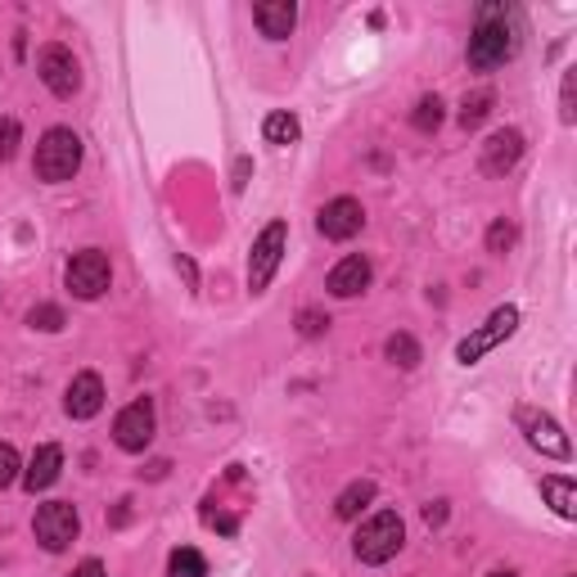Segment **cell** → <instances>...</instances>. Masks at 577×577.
I'll return each instance as SVG.
<instances>
[{"mask_svg": "<svg viewBox=\"0 0 577 577\" xmlns=\"http://www.w3.org/2000/svg\"><path fill=\"white\" fill-rule=\"evenodd\" d=\"M519 50V14L510 6H483L469 32V63L474 68H500L505 59H515Z\"/></svg>", "mask_w": 577, "mask_h": 577, "instance_id": "obj_1", "label": "cell"}, {"mask_svg": "<svg viewBox=\"0 0 577 577\" xmlns=\"http://www.w3.org/2000/svg\"><path fill=\"white\" fill-rule=\"evenodd\" d=\"M32 168L50 185L72 181V176H78V168H82V135L72 131V126H50L41 135V144H37V163Z\"/></svg>", "mask_w": 577, "mask_h": 577, "instance_id": "obj_2", "label": "cell"}, {"mask_svg": "<svg viewBox=\"0 0 577 577\" xmlns=\"http://www.w3.org/2000/svg\"><path fill=\"white\" fill-rule=\"evenodd\" d=\"M402 546H406V524H402L397 510L371 515L366 524L356 528V537H352V555H356L361 564H388Z\"/></svg>", "mask_w": 577, "mask_h": 577, "instance_id": "obj_3", "label": "cell"}, {"mask_svg": "<svg viewBox=\"0 0 577 577\" xmlns=\"http://www.w3.org/2000/svg\"><path fill=\"white\" fill-rule=\"evenodd\" d=\"M519 330V307L515 303H505V307H496L469 338H460L456 343V361H460V366H478V361L492 352V347H500L505 338H510Z\"/></svg>", "mask_w": 577, "mask_h": 577, "instance_id": "obj_4", "label": "cell"}, {"mask_svg": "<svg viewBox=\"0 0 577 577\" xmlns=\"http://www.w3.org/2000/svg\"><path fill=\"white\" fill-rule=\"evenodd\" d=\"M113 280V266H109V253L104 249H82V253H72L68 271H63V284L72 288V298H82V303H95L104 288Z\"/></svg>", "mask_w": 577, "mask_h": 577, "instance_id": "obj_5", "label": "cell"}, {"mask_svg": "<svg viewBox=\"0 0 577 577\" xmlns=\"http://www.w3.org/2000/svg\"><path fill=\"white\" fill-rule=\"evenodd\" d=\"M284 249H288V222H280V216H275V222L249 249V288H253V294H266V284H271Z\"/></svg>", "mask_w": 577, "mask_h": 577, "instance_id": "obj_6", "label": "cell"}, {"mask_svg": "<svg viewBox=\"0 0 577 577\" xmlns=\"http://www.w3.org/2000/svg\"><path fill=\"white\" fill-rule=\"evenodd\" d=\"M32 533H37V541L50 555H59V550H68L72 541H78L82 519H78V510H72L68 500H45L41 510H37V519H32Z\"/></svg>", "mask_w": 577, "mask_h": 577, "instance_id": "obj_7", "label": "cell"}, {"mask_svg": "<svg viewBox=\"0 0 577 577\" xmlns=\"http://www.w3.org/2000/svg\"><path fill=\"white\" fill-rule=\"evenodd\" d=\"M154 428H159V419H154V397H135V402L122 406L118 419H113V443H118L122 452L140 456L144 447L154 443Z\"/></svg>", "mask_w": 577, "mask_h": 577, "instance_id": "obj_8", "label": "cell"}, {"mask_svg": "<svg viewBox=\"0 0 577 577\" xmlns=\"http://www.w3.org/2000/svg\"><path fill=\"white\" fill-rule=\"evenodd\" d=\"M37 72H41V82L50 87V95H59V100H72V95L82 91V63H78V54H72L68 45H59V41L41 50Z\"/></svg>", "mask_w": 577, "mask_h": 577, "instance_id": "obj_9", "label": "cell"}, {"mask_svg": "<svg viewBox=\"0 0 577 577\" xmlns=\"http://www.w3.org/2000/svg\"><path fill=\"white\" fill-rule=\"evenodd\" d=\"M519 424H524V438L541 456H555V460L573 456V443H568V433L555 424V415H546V411H519Z\"/></svg>", "mask_w": 577, "mask_h": 577, "instance_id": "obj_10", "label": "cell"}, {"mask_svg": "<svg viewBox=\"0 0 577 577\" xmlns=\"http://www.w3.org/2000/svg\"><path fill=\"white\" fill-rule=\"evenodd\" d=\"M361 226H366V207H361L356 199H330L325 207H321V216H316V231L325 235V240H352V235H361Z\"/></svg>", "mask_w": 577, "mask_h": 577, "instance_id": "obj_11", "label": "cell"}, {"mask_svg": "<svg viewBox=\"0 0 577 577\" xmlns=\"http://www.w3.org/2000/svg\"><path fill=\"white\" fill-rule=\"evenodd\" d=\"M524 159V131H515V126H500V131H492L487 140H483V172L487 176H505L515 163Z\"/></svg>", "mask_w": 577, "mask_h": 577, "instance_id": "obj_12", "label": "cell"}, {"mask_svg": "<svg viewBox=\"0 0 577 577\" xmlns=\"http://www.w3.org/2000/svg\"><path fill=\"white\" fill-rule=\"evenodd\" d=\"M63 411L72 419H91L104 411V379L95 371H82V375H72L68 393H63Z\"/></svg>", "mask_w": 577, "mask_h": 577, "instance_id": "obj_13", "label": "cell"}, {"mask_svg": "<svg viewBox=\"0 0 577 577\" xmlns=\"http://www.w3.org/2000/svg\"><path fill=\"white\" fill-rule=\"evenodd\" d=\"M371 257H361V253H352V257H343L330 275H325V288L334 298H356V294H366L371 288Z\"/></svg>", "mask_w": 577, "mask_h": 577, "instance_id": "obj_14", "label": "cell"}, {"mask_svg": "<svg viewBox=\"0 0 577 577\" xmlns=\"http://www.w3.org/2000/svg\"><path fill=\"white\" fill-rule=\"evenodd\" d=\"M253 23L262 28L266 41H284L298 23V6L294 0H266V6H253Z\"/></svg>", "mask_w": 577, "mask_h": 577, "instance_id": "obj_15", "label": "cell"}, {"mask_svg": "<svg viewBox=\"0 0 577 577\" xmlns=\"http://www.w3.org/2000/svg\"><path fill=\"white\" fill-rule=\"evenodd\" d=\"M59 469H63V452H59L54 443H45V447H37V452H32V460H28V469H23L19 478H23V487H28L32 496H37V492L54 487Z\"/></svg>", "mask_w": 577, "mask_h": 577, "instance_id": "obj_16", "label": "cell"}, {"mask_svg": "<svg viewBox=\"0 0 577 577\" xmlns=\"http://www.w3.org/2000/svg\"><path fill=\"white\" fill-rule=\"evenodd\" d=\"M541 496L550 500V510L559 519H577V483L564 478V474H546L541 478Z\"/></svg>", "mask_w": 577, "mask_h": 577, "instance_id": "obj_17", "label": "cell"}, {"mask_svg": "<svg viewBox=\"0 0 577 577\" xmlns=\"http://www.w3.org/2000/svg\"><path fill=\"white\" fill-rule=\"evenodd\" d=\"M375 500V483L371 478H356V483H347L343 492H338V500H334V515L338 519H356L366 505Z\"/></svg>", "mask_w": 577, "mask_h": 577, "instance_id": "obj_18", "label": "cell"}, {"mask_svg": "<svg viewBox=\"0 0 577 577\" xmlns=\"http://www.w3.org/2000/svg\"><path fill=\"white\" fill-rule=\"evenodd\" d=\"M262 135L271 140V144H294L298 135H303V126H298V118L294 113H266V122H262Z\"/></svg>", "mask_w": 577, "mask_h": 577, "instance_id": "obj_19", "label": "cell"}, {"mask_svg": "<svg viewBox=\"0 0 577 577\" xmlns=\"http://www.w3.org/2000/svg\"><path fill=\"white\" fill-rule=\"evenodd\" d=\"M384 356L393 361V366H402V371H415V366H419V343H415L411 334H388Z\"/></svg>", "mask_w": 577, "mask_h": 577, "instance_id": "obj_20", "label": "cell"}, {"mask_svg": "<svg viewBox=\"0 0 577 577\" xmlns=\"http://www.w3.org/2000/svg\"><path fill=\"white\" fill-rule=\"evenodd\" d=\"M443 118H447V113H443V100H438V95H424V100L415 104V113H411V126H415L419 135H433V131L443 126Z\"/></svg>", "mask_w": 577, "mask_h": 577, "instance_id": "obj_21", "label": "cell"}, {"mask_svg": "<svg viewBox=\"0 0 577 577\" xmlns=\"http://www.w3.org/2000/svg\"><path fill=\"white\" fill-rule=\"evenodd\" d=\"M168 577H207V559H203L194 546H181V550H172V559H168Z\"/></svg>", "mask_w": 577, "mask_h": 577, "instance_id": "obj_22", "label": "cell"}, {"mask_svg": "<svg viewBox=\"0 0 577 577\" xmlns=\"http://www.w3.org/2000/svg\"><path fill=\"white\" fill-rule=\"evenodd\" d=\"M492 104H496V95L483 87V91H474V95H465V104H460V126L469 131V126H478L487 113H492Z\"/></svg>", "mask_w": 577, "mask_h": 577, "instance_id": "obj_23", "label": "cell"}, {"mask_svg": "<svg viewBox=\"0 0 577 577\" xmlns=\"http://www.w3.org/2000/svg\"><path fill=\"white\" fill-rule=\"evenodd\" d=\"M28 325L41 330V334H59L68 321H63V307H54V303H37V307L28 312Z\"/></svg>", "mask_w": 577, "mask_h": 577, "instance_id": "obj_24", "label": "cell"}, {"mask_svg": "<svg viewBox=\"0 0 577 577\" xmlns=\"http://www.w3.org/2000/svg\"><path fill=\"white\" fill-rule=\"evenodd\" d=\"M19 122L14 118H0V163H10L14 154H19Z\"/></svg>", "mask_w": 577, "mask_h": 577, "instance_id": "obj_25", "label": "cell"}, {"mask_svg": "<svg viewBox=\"0 0 577 577\" xmlns=\"http://www.w3.org/2000/svg\"><path fill=\"white\" fill-rule=\"evenodd\" d=\"M19 469H23V465H19V452H14L10 443H0V492H6V487L19 478Z\"/></svg>", "mask_w": 577, "mask_h": 577, "instance_id": "obj_26", "label": "cell"}, {"mask_svg": "<svg viewBox=\"0 0 577 577\" xmlns=\"http://www.w3.org/2000/svg\"><path fill=\"white\" fill-rule=\"evenodd\" d=\"M515 240H519V231H515L510 222H496V226L487 231V249H492V253H505V249H510Z\"/></svg>", "mask_w": 577, "mask_h": 577, "instance_id": "obj_27", "label": "cell"}, {"mask_svg": "<svg viewBox=\"0 0 577 577\" xmlns=\"http://www.w3.org/2000/svg\"><path fill=\"white\" fill-rule=\"evenodd\" d=\"M298 330H303L307 338H316V334H325V330H330V316H321V312H312V307H307V312L298 316Z\"/></svg>", "mask_w": 577, "mask_h": 577, "instance_id": "obj_28", "label": "cell"}, {"mask_svg": "<svg viewBox=\"0 0 577 577\" xmlns=\"http://www.w3.org/2000/svg\"><path fill=\"white\" fill-rule=\"evenodd\" d=\"M573 91H577V78L568 72V78H564V95H559V118H564V122L577 118V109H573Z\"/></svg>", "mask_w": 577, "mask_h": 577, "instance_id": "obj_29", "label": "cell"}, {"mask_svg": "<svg viewBox=\"0 0 577 577\" xmlns=\"http://www.w3.org/2000/svg\"><path fill=\"white\" fill-rule=\"evenodd\" d=\"M447 519V500H433V505H424V524L428 528H438Z\"/></svg>", "mask_w": 577, "mask_h": 577, "instance_id": "obj_30", "label": "cell"}, {"mask_svg": "<svg viewBox=\"0 0 577 577\" xmlns=\"http://www.w3.org/2000/svg\"><path fill=\"white\" fill-rule=\"evenodd\" d=\"M68 577H109V573H104V564H100V559H82L78 568L68 573Z\"/></svg>", "mask_w": 577, "mask_h": 577, "instance_id": "obj_31", "label": "cell"}, {"mask_svg": "<svg viewBox=\"0 0 577 577\" xmlns=\"http://www.w3.org/2000/svg\"><path fill=\"white\" fill-rule=\"evenodd\" d=\"M249 185V159H240V168H235V190H244Z\"/></svg>", "mask_w": 577, "mask_h": 577, "instance_id": "obj_32", "label": "cell"}, {"mask_svg": "<svg viewBox=\"0 0 577 577\" xmlns=\"http://www.w3.org/2000/svg\"><path fill=\"white\" fill-rule=\"evenodd\" d=\"M487 577H515V573H487Z\"/></svg>", "mask_w": 577, "mask_h": 577, "instance_id": "obj_33", "label": "cell"}]
</instances>
